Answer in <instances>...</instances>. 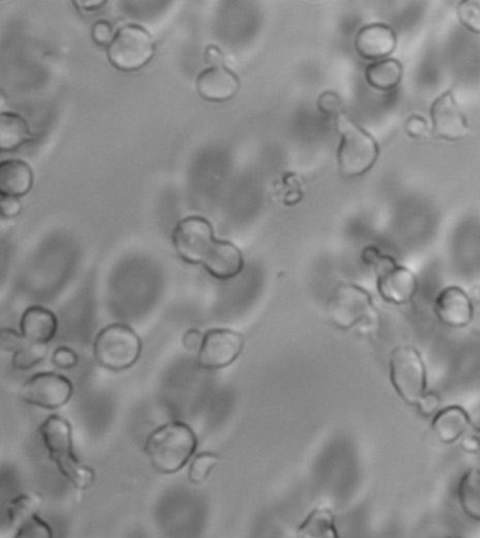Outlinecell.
Here are the masks:
<instances>
[{
    "label": "cell",
    "mask_w": 480,
    "mask_h": 538,
    "mask_svg": "<svg viewBox=\"0 0 480 538\" xmlns=\"http://www.w3.org/2000/svg\"><path fill=\"white\" fill-rule=\"evenodd\" d=\"M435 313L445 326L461 329L471 324L473 306L471 299L458 286H450L435 299Z\"/></svg>",
    "instance_id": "4fadbf2b"
},
{
    "label": "cell",
    "mask_w": 480,
    "mask_h": 538,
    "mask_svg": "<svg viewBox=\"0 0 480 538\" xmlns=\"http://www.w3.org/2000/svg\"><path fill=\"white\" fill-rule=\"evenodd\" d=\"M337 130L341 143L338 147V167L345 178H358L374 167L378 160V144L371 134L351 122L347 116H337Z\"/></svg>",
    "instance_id": "277c9868"
},
{
    "label": "cell",
    "mask_w": 480,
    "mask_h": 538,
    "mask_svg": "<svg viewBox=\"0 0 480 538\" xmlns=\"http://www.w3.org/2000/svg\"><path fill=\"white\" fill-rule=\"evenodd\" d=\"M327 315L337 329H358L362 336H369L378 326L371 295L355 285L338 286L328 302Z\"/></svg>",
    "instance_id": "3957f363"
},
{
    "label": "cell",
    "mask_w": 480,
    "mask_h": 538,
    "mask_svg": "<svg viewBox=\"0 0 480 538\" xmlns=\"http://www.w3.org/2000/svg\"><path fill=\"white\" fill-rule=\"evenodd\" d=\"M431 120L435 136L442 140L458 141L469 134L468 122L451 92L444 93L435 100L431 106Z\"/></svg>",
    "instance_id": "7c38bea8"
},
{
    "label": "cell",
    "mask_w": 480,
    "mask_h": 538,
    "mask_svg": "<svg viewBox=\"0 0 480 538\" xmlns=\"http://www.w3.org/2000/svg\"><path fill=\"white\" fill-rule=\"evenodd\" d=\"M155 46L153 37L143 27L130 24L115 33L107 46V58L116 70L134 72L141 70L153 60Z\"/></svg>",
    "instance_id": "8992f818"
},
{
    "label": "cell",
    "mask_w": 480,
    "mask_h": 538,
    "mask_svg": "<svg viewBox=\"0 0 480 538\" xmlns=\"http://www.w3.org/2000/svg\"><path fill=\"white\" fill-rule=\"evenodd\" d=\"M378 291L386 302L407 305L417 291V279L410 269L400 267L392 257L382 255L374 265Z\"/></svg>",
    "instance_id": "8fae6325"
},
{
    "label": "cell",
    "mask_w": 480,
    "mask_h": 538,
    "mask_svg": "<svg viewBox=\"0 0 480 538\" xmlns=\"http://www.w3.org/2000/svg\"><path fill=\"white\" fill-rule=\"evenodd\" d=\"M461 448L465 453L478 454L480 450V441L478 430L468 431L461 439Z\"/></svg>",
    "instance_id": "8d00e7d4"
},
{
    "label": "cell",
    "mask_w": 480,
    "mask_h": 538,
    "mask_svg": "<svg viewBox=\"0 0 480 538\" xmlns=\"http://www.w3.org/2000/svg\"><path fill=\"white\" fill-rule=\"evenodd\" d=\"M417 409H419L421 416H435L440 412L441 399L437 393L426 392L417 402Z\"/></svg>",
    "instance_id": "4dcf8cb0"
},
{
    "label": "cell",
    "mask_w": 480,
    "mask_h": 538,
    "mask_svg": "<svg viewBox=\"0 0 480 538\" xmlns=\"http://www.w3.org/2000/svg\"><path fill=\"white\" fill-rule=\"evenodd\" d=\"M319 108L326 115H343V103L334 92H326L320 96Z\"/></svg>",
    "instance_id": "1f68e13d"
},
{
    "label": "cell",
    "mask_w": 480,
    "mask_h": 538,
    "mask_svg": "<svg viewBox=\"0 0 480 538\" xmlns=\"http://www.w3.org/2000/svg\"><path fill=\"white\" fill-rule=\"evenodd\" d=\"M212 224L203 217H186L175 227L172 243L176 253L188 264H202L214 246Z\"/></svg>",
    "instance_id": "ba28073f"
},
{
    "label": "cell",
    "mask_w": 480,
    "mask_h": 538,
    "mask_svg": "<svg viewBox=\"0 0 480 538\" xmlns=\"http://www.w3.org/2000/svg\"><path fill=\"white\" fill-rule=\"evenodd\" d=\"M78 355L68 347H60L55 350L53 362L60 369H71L78 365Z\"/></svg>",
    "instance_id": "d6a6232c"
},
{
    "label": "cell",
    "mask_w": 480,
    "mask_h": 538,
    "mask_svg": "<svg viewBox=\"0 0 480 538\" xmlns=\"http://www.w3.org/2000/svg\"><path fill=\"white\" fill-rule=\"evenodd\" d=\"M182 343L183 347H185L186 350L191 351V353H195V351H198L199 353L203 343V334L196 329L188 330L186 331L185 336H183Z\"/></svg>",
    "instance_id": "e575fe53"
},
{
    "label": "cell",
    "mask_w": 480,
    "mask_h": 538,
    "mask_svg": "<svg viewBox=\"0 0 480 538\" xmlns=\"http://www.w3.org/2000/svg\"><path fill=\"white\" fill-rule=\"evenodd\" d=\"M244 344V337L237 331L229 329L207 331L198 353V364L209 371L230 367L243 353Z\"/></svg>",
    "instance_id": "30bf717a"
},
{
    "label": "cell",
    "mask_w": 480,
    "mask_h": 538,
    "mask_svg": "<svg viewBox=\"0 0 480 538\" xmlns=\"http://www.w3.org/2000/svg\"><path fill=\"white\" fill-rule=\"evenodd\" d=\"M33 171L30 165L20 160L0 162V196L20 198L27 195L33 186Z\"/></svg>",
    "instance_id": "d6986e66"
},
{
    "label": "cell",
    "mask_w": 480,
    "mask_h": 538,
    "mask_svg": "<svg viewBox=\"0 0 480 538\" xmlns=\"http://www.w3.org/2000/svg\"><path fill=\"white\" fill-rule=\"evenodd\" d=\"M203 267L219 281H229L236 278L244 268V258L241 251L229 241H214V246Z\"/></svg>",
    "instance_id": "2e32d148"
},
{
    "label": "cell",
    "mask_w": 480,
    "mask_h": 538,
    "mask_svg": "<svg viewBox=\"0 0 480 538\" xmlns=\"http://www.w3.org/2000/svg\"><path fill=\"white\" fill-rule=\"evenodd\" d=\"M299 538H340L336 529V517L328 509H316L300 524Z\"/></svg>",
    "instance_id": "7402d4cb"
},
{
    "label": "cell",
    "mask_w": 480,
    "mask_h": 538,
    "mask_svg": "<svg viewBox=\"0 0 480 538\" xmlns=\"http://www.w3.org/2000/svg\"><path fill=\"white\" fill-rule=\"evenodd\" d=\"M390 382L407 405H417L427 392V372L416 348L397 347L393 350L390 354Z\"/></svg>",
    "instance_id": "52a82bcc"
},
{
    "label": "cell",
    "mask_w": 480,
    "mask_h": 538,
    "mask_svg": "<svg viewBox=\"0 0 480 538\" xmlns=\"http://www.w3.org/2000/svg\"><path fill=\"white\" fill-rule=\"evenodd\" d=\"M74 5L77 6L78 9H84L85 12H95V10H99L100 8H103V6L106 5L105 0H75Z\"/></svg>",
    "instance_id": "74e56055"
},
{
    "label": "cell",
    "mask_w": 480,
    "mask_h": 538,
    "mask_svg": "<svg viewBox=\"0 0 480 538\" xmlns=\"http://www.w3.org/2000/svg\"><path fill=\"white\" fill-rule=\"evenodd\" d=\"M196 89H198L200 98L207 100V102H229L237 95L240 81L229 68L217 65V67L209 68L199 75Z\"/></svg>",
    "instance_id": "5bb4252c"
},
{
    "label": "cell",
    "mask_w": 480,
    "mask_h": 538,
    "mask_svg": "<svg viewBox=\"0 0 480 538\" xmlns=\"http://www.w3.org/2000/svg\"><path fill=\"white\" fill-rule=\"evenodd\" d=\"M141 351L140 337L127 324H110L100 331L93 344V354L100 367L115 372L133 367Z\"/></svg>",
    "instance_id": "5b68a950"
},
{
    "label": "cell",
    "mask_w": 480,
    "mask_h": 538,
    "mask_svg": "<svg viewBox=\"0 0 480 538\" xmlns=\"http://www.w3.org/2000/svg\"><path fill=\"white\" fill-rule=\"evenodd\" d=\"M458 17L466 29L479 34L480 31V2L479 0H465L459 3Z\"/></svg>",
    "instance_id": "83f0119b"
},
{
    "label": "cell",
    "mask_w": 480,
    "mask_h": 538,
    "mask_svg": "<svg viewBox=\"0 0 480 538\" xmlns=\"http://www.w3.org/2000/svg\"><path fill=\"white\" fill-rule=\"evenodd\" d=\"M41 506L39 495L33 493H22L9 503V520L13 526L19 527L30 517L36 516Z\"/></svg>",
    "instance_id": "cb8c5ba5"
},
{
    "label": "cell",
    "mask_w": 480,
    "mask_h": 538,
    "mask_svg": "<svg viewBox=\"0 0 480 538\" xmlns=\"http://www.w3.org/2000/svg\"><path fill=\"white\" fill-rule=\"evenodd\" d=\"M33 140L29 124L13 112L0 113V151L10 153L19 150Z\"/></svg>",
    "instance_id": "ffe728a7"
},
{
    "label": "cell",
    "mask_w": 480,
    "mask_h": 538,
    "mask_svg": "<svg viewBox=\"0 0 480 538\" xmlns=\"http://www.w3.org/2000/svg\"><path fill=\"white\" fill-rule=\"evenodd\" d=\"M22 212V203L17 198H2L0 200V215L15 217Z\"/></svg>",
    "instance_id": "d590c367"
},
{
    "label": "cell",
    "mask_w": 480,
    "mask_h": 538,
    "mask_svg": "<svg viewBox=\"0 0 480 538\" xmlns=\"http://www.w3.org/2000/svg\"><path fill=\"white\" fill-rule=\"evenodd\" d=\"M8 112V98L5 92L0 91V113Z\"/></svg>",
    "instance_id": "ab89813d"
},
{
    "label": "cell",
    "mask_w": 480,
    "mask_h": 538,
    "mask_svg": "<svg viewBox=\"0 0 480 538\" xmlns=\"http://www.w3.org/2000/svg\"><path fill=\"white\" fill-rule=\"evenodd\" d=\"M115 37V30L109 22H96L92 27V40L100 47H107Z\"/></svg>",
    "instance_id": "f546056e"
},
{
    "label": "cell",
    "mask_w": 480,
    "mask_h": 538,
    "mask_svg": "<svg viewBox=\"0 0 480 538\" xmlns=\"http://www.w3.org/2000/svg\"><path fill=\"white\" fill-rule=\"evenodd\" d=\"M20 331L27 343L44 344L47 346L54 340L58 331V320L51 310L33 306L23 313L20 320Z\"/></svg>",
    "instance_id": "e0dca14e"
},
{
    "label": "cell",
    "mask_w": 480,
    "mask_h": 538,
    "mask_svg": "<svg viewBox=\"0 0 480 538\" xmlns=\"http://www.w3.org/2000/svg\"><path fill=\"white\" fill-rule=\"evenodd\" d=\"M396 48V34L386 24H369L359 31L355 50L365 60H382Z\"/></svg>",
    "instance_id": "9a60e30c"
},
{
    "label": "cell",
    "mask_w": 480,
    "mask_h": 538,
    "mask_svg": "<svg viewBox=\"0 0 480 538\" xmlns=\"http://www.w3.org/2000/svg\"><path fill=\"white\" fill-rule=\"evenodd\" d=\"M27 341L22 334L12 329H0V348L8 353L15 354L20 348L26 346Z\"/></svg>",
    "instance_id": "f1b7e54d"
},
{
    "label": "cell",
    "mask_w": 480,
    "mask_h": 538,
    "mask_svg": "<svg viewBox=\"0 0 480 538\" xmlns=\"http://www.w3.org/2000/svg\"><path fill=\"white\" fill-rule=\"evenodd\" d=\"M220 457L213 453L196 455L189 467L188 478L193 485H200L210 477L214 468L219 465Z\"/></svg>",
    "instance_id": "484cf974"
},
{
    "label": "cell",
    "mask_w": 480,
    "mask_h": 538,
    "mask_svg": "<svg viewBox=\"0 0 480 538\" xmlns=\"http://www.w3.org/2000/svg\"><path fill=\"white\" fill-rule=\"evenodd\" d=\"M40 433L50 460L54 462L62 477L81 491L88 489L93 484L95 472L82 465L75 455L71 424L62 417L53 415L41 424Z\"/></svg>",
    "instance_id": "7a4b0ae2"
},
{
    "label": "cell",
    "mask_w": 480,
    "mask_h": 538,
    "mask_svg": "<svg viewBox=\"0 0 480 538\" xmlns=\"http://www.w3.org/2000/svg\"><path fill=\"white\" fill-rule=\"evenodd\" d=\"M458 498L466 516L480 520V474L478 469L465 472L458 486Z\"/></svg>",
    "instance_id": "603a6c76"
},
{
    "label": "cell",
    "mask_w": 480,
    "mask_h": 538,
    "mask_svg": "<svg viewBox=\"0 0 480 538\" xmlns=\"http://www.w3.org/2000/svg\"><path fill=\"white\" fill-rule=\"evenodd\" d=\"M381 257V251H379L378 248L375 247L366 248V250L364 251V255H362V258H364L366 264L371 265V267H374L376 262H378L379 258Z\"/></svg>",
    "instance_id": "f35d334b"
},
{
    "label": "cell",
    "mask_w": 480,
    "mask_h": 538,
    "mask_svg": "<svg viewBox=\"0 0 480 538\" xmlns=\"http://www.w3.org/2000/svg\"><path fill=\"white\" fill-rule=\"evenodd\" d=\"M74 393L68 378L53 372L34 375L20 389V398L27 405L41 409H58L67 405Z\"/></svg>",
    "instance_id": "9c48e42d"
},
{
    "label": "cell",
    "mask_w": 480,
    "mask_h": 538,
    "mask_svg": "<svg viewBox=\"0 0 480 538\" xmlns=\"http://www.w3.org/2000/svg\"><path fill=\"white\" fill-rule=\"evenodd\" d=\"M365 77L376 91H392L402 82L403 67L396 60L378 61L366 68Z\"/></svg>",
    "instance_id": "44dd1931"
},
{
    "label": "cell",
    "mask_w": 480,
    "mask_h": 538,
    "mask_svg": "<svg viewBox=\"0 0 480 538\" xmlns=\"http://www.w3.org/2000/svg\"><path fill=\"white\" fill-rule=\"evenodd\" d=\"M433 431L437 439L444 444L457 443L468 431L472 430L471 417L459 406H450L440 410L433 419Z\"/></svg>",
    "instance_id": "ac0fdd59"
},
{
    "label": "cell",
    "mask_w": 480,
    "mask_h": 538,
    "mask_svg": "<svg viewBox=\"0 0 480 538\" xmlns=\"http://www.w3.org/2000/svg\"><path fill=\"white\" fill-rule=\"evenodd\" d=\"M198 448L195 431L188 424L171 422L153 431L145 443V454L155 471L171 475L181 471Z\"/></svg>",
    "instance_id": "6da1fadb"
},
{
    "label": "cell",
    "mask_w": 480,
    "mask_h": 538,
    "mask_svg": "<svg viewBox=\"0 0 480 538\" xmlns=\"http://www.w3.org/2000/svg\"><path fill=\"white\" fill-rule=\"evenodd\" d=\"M404 130L409 134L413 139H421V137H426L428 133V127L426 120L420 116L410 117L404 126Z\"/></svg>",
    "instance_id": "836d02e7"
},
{
    "label": "cell",
    "mask_w": 480,
    "mask_h": 538,
    "mask_svg": "<svg viewBox=\"0 0 480 538\" xmlns=\"http://www.w3.org/2000/svg\"><path fill=\"white\" fill-rule=\"evenodd\" d=\"M15 538H54V534L50 524L36 515L17 527Z\"/></svg>",
    "instance_id": "4316f807"
},
{
    "label": "cell",
    "mask_w": 480,
    "mask_h": 538,
    "mask_svg": "<svg viewBox=\"0 0 480 538\" xmlns=\"http://www.w3.org/2000/svg\"><path fill=\"white\" fill-rule=\"evenodd\" d=\"M48 348L44 344L27 343L13 354L12 365L16 371H29L46 360Z\"/></svg>",
    "instance_id": "d4e9b609"
}]
</instances>
